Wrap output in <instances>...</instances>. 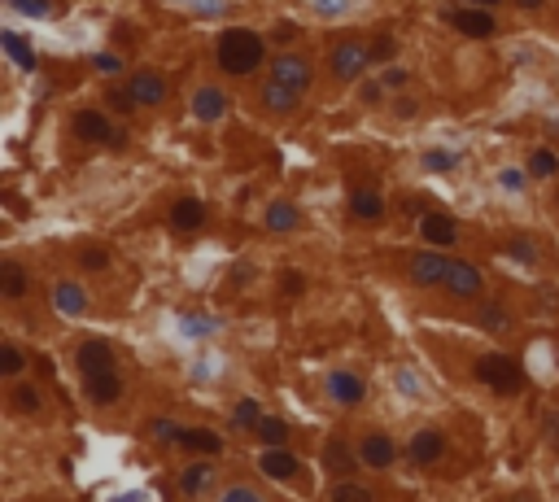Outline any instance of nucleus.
<instances>
[{
    "label": "nucleus",
    "mask_w": 559,
    "mask_h": 502,
    "mask_svg": "<svg viewBox=\"0 0 559 502\" xmlns=\"http://www.w3.org/2000/svg\"><path fill=\"white\" fill-rule=\"evenodd\" d=\"M214 61H219L223 75L245 79V75L262 70V61H267V44H262V36L245 31V27H228V31L219 36V44H214Z\"/></svg>",
    "instance_id": "f257e3e1"
},
{
    "label": "nucleus",
    "mask_w": 559,
    "mask_h": 502,
    "mask_svg": "<svg viewBox=\"0 0 559 502\" xmlns=\"http://www.w3.org/2000/svg\"><path fill=\"white\" fill-rule=\"evenodd\" d=\"M472 371H476V380H481V385H490V389H494V394H503V398H511V394H520V389H524V371H520V363L507 358V354H481Z\"/></svg>",
    "instance_id": "f03ea898"
},
{
    "label": "nucleus",
    "mask_w": 559,
    "mask_h": 502,
    "mask_svg": "<svg viewBox=\"0 0 559 502\" xmlns=\"http://www.w3.org/2000/svg\"><path fill=\"white\" fill-rule=\"evenodd\" d=\"M442 289L459 301H476L481 293H485V280H481V271H476L472 262L451 258V271H446V284H442Z\"/></svg>",
    "instance_id": "7ed1b4c3"
},
{
    "label": "nucleus",
    "mask_w": 559,
    "mask_h": 502,
    "mask_svg": "<svg viewBox=\"0 0 559 502\" xmlns=\"http://www.w3.org/2000/svg\"><path fill=\"white\" fill-rule=\"evenodd\" d=\"M70 131L84 140V145H114L118 140V131H114V123H109V114H101V109H79L75 118H70Z\"/></svg>",
    "instance_id": "20e7f679"
},
{
    "label": "nucleus",
    "mask_w": 559,
    "mask_h": 502,
    "mask_svg": "<svg viewBox=\"0 0 559 502\" xmlns=\"http://www.w3.org/2000/svg\"><path fill=\"white\" fill-rule=\"evenodd\" d=\"M271 79L284 84V88H293V92H306L310 79H315V70H310V61L298 57V52H280V57H271Z\"/></svg>",
    "instance_id": "39448f33"
},
{
    "label": "nucleus",
    "mask_w": 559,
    "mask_h": 502,
    "mask_svg": "<svg viewBox=\"0 0 559 502\" xmlns=\"http://www.w3.org/2000/svg\"><path fill=\"white\" fill-rule=\"evenodd\" d=\"M446 271H451V258H442V253H415L411 258V280L419 289H442Z\"/></svg>",
    "instance_id": "423d86ee"
},
{
    "label": "nucleus",
    "mask_w": 559,
    "mask_h": 502,
    "mask_svg": "<svg viewBox=\"0 0 559 502\" xmlns=\"http://www.w3.org/2000/svg\"><path fill=\"white\" fill-rule=\"evenodd\" d=\"M419 236L433 245V250H451L459 241V223L451 219V214H419Z\"/></svg>",
    "instance_id": "0eeeda50"
},
{
    "label": "nucleus",
    "mask_w": 559,
    "mask_h": 502,
    "mask_svg": "<svg viewBox=\"0 0 559 502\" xmlns=\"http://www.w3.org/2000/svg\"><path fill=\"white\" fill-rule=\"evenodd\" d=\"M358 458H363L367 467L385 472V467L398 458V446H394V437H389V433H367V437L358 442Z\"/></svg>",
    "instance_id": "6e6552de"
},
{
    "label": "nucleus",
    "mask_w": 559,
    "mask_h": 502,
    "mask_svg": "<svg viewBox=\"0 0 559 502\" xmlns=\"http://www.w3.org/2000/svg\"><path fill=\"white\" fill-rule=\"evenodd\" d=\"M127 92L136 97V105H162L171 88H166V75H157V70H136L132 84H127Z\"/></svg>",
    "instance_id": "1a4fd4ad"
},
{
    "label": "nucleus",
    "mask_w": 559,
    "mask_h": 502,
    "mask_svg": "<svg viewBox=\"0 0 559 502\" xmlns=\"http://www.w3.org/2000/svg\"><path fill=\"white\" fill-rule=\"evenodd\" d=\"M451 22H455V31L472 36V40H490V36L499 31V22H494V13H490V9H455V13H451Z\"/></svg>",
    "instance_id": "9d476101"
},
{
    "label": "nucleus",
    "mask_w": 559,
    "mask_h": 502,
    "mask_svg": "<svg viewBox=\"0 0 559 502\" xmlns=\"http://www.w3.org/2000/svg\"><path fill=\"white\" fill-rule=\"evenodd\" d=\"M407 454H411V463L428 467V463H437V458L446 454V437H442L437 428H419V433L407 442Z\"/></svg>",
    "instance_id": "9b49d317"
},
{
    "label": "nucleus",
    "mask_w": 559,
    "mask_h": 502,
    "mask_svg": "<svg viewBox=\"0 0 559 502\" xmlns=\"http://www.w3.org/2000/svg\"><path fill=\"white\" fill-rule=\"evenodd\" d=\"M75 363H79V371H84V380H88V376L114 371V350H109V341H84L79 354H75Z\"/></svg>",
    "instance_id": "f8f14e48"
},
{
    "label": "nucleus",
    "mask_w": 559,
    "mask_h": 502,
    "mask_svg": "<svg viewBox=\"0 0 559 502\" xmlns=\"http://www.w3.org/2000/svg\"><path fill=\"white\" fill-rule=\"evenodd\" d=\"M367 61H371V57H367L363 44H337V49H332V75H337L341 84H350V79L363 75Z\"/></svg>",
    "instance_id": "ddd939ff"
},
{
    "label": "nucleus",
    "mask_w": 559,
    "mask_h": 502,
    "mask_svg": "<svg viewBox=\"0 0 559 502\" xmlns=\"http://www.w3.org/2000/svg\"><path fill=\"white\" fill-rule=\"evenodd\" d=\"M328 394L341 402V406H358L363 394H367V385H363L358 371H332V376H328Z\"/></svg>",
    "instance_id": "4468645a"
},
{
    "label": "nucleus",
    "mask_w": 559,
    "mask_h": 502,
    "mask_svg": "<svg viewBox=\"0 0 559 502\" xmlns=\"http://www.w3.org/2000/svg\"><path fill=\"white\" fill-rule=\"evenodd\" d=\"M258 467H262V476H271V481H293V476L302 472L298 454H289V450H262Z\"/></svg>",
    "instance_id": "2eb2a0df"
},
{
    "label": "nucleus",
    "mask_w": 559,
    "mask_h": 502,
    "mask_svg": "<svg viewBox=\"0 0 559 502\" xmlns=\"http://www.w3.org/2000/svg\"><path fill=\"white\" fill-rule=\"evenodd\" d=\"M355 458L358 454L350 450L346 437H328V446H323V467H328L332 476H350V472H355Z\"/></svg>",
    "instance_id": "dca6fc26"
},
{
    "label": "nucleus",
    "mask_w": 559,
    "mask_h": 502,
    "mask_svg": "<svg viewBox=\"0 0 559 502\" xmlns=\"http://www.w3.org/2000/svg\"><path fill=\"white\" fill-rule=\"evenodd\" d=\"M214 476H219V472H214V463H210V458H202V463H188V467L180 472V490H184L188 498H197V494H205V490L214 485Z\"/></svg>",
    "instance_id": "f3484780"
},
{
    "label": "nucleus",
    "mask_w": 559,
    "mask_h": 502,
    "mask_svg": "<svg viewBox=\"0 0 559 502\" xmlns=\"http://www.w3.org/2000/svg\"><path fill=\"white\" fill-rule=\"evenodd\" d=\"M180 446L193 450V454H202V458H219V454H223V437H219L214 428H184Z\"/></svg>",
    "instance_id": "a211bd4d"
},
{
    "label": "nucleus",
    "mask_w": 559,
    "mask_h": 502,
    "mask_svg": "<svg viewBox=\"0 0 559 502\" xmlns=\"http://www.w3.org/2000/svg\"><path fill=\"white\" fill-rule=\"evenodd\" d=\"M205 223V205L197 197H180L175 201V210H171V227L175 232H197Z\"/></svg>",
    "instance_id": "6ab92c4d"
},
{
    "label": "nucleus",
    "mask_w": 559,
    "mask_h": 502,
    "mask_svg": "<svg viewBox=\"0 0 559 502\" xmlns=\"http://www.w3.org/2000/svg\"><path fill=\"white\" fill-rule=\"evenodd\" d=\"M52 306H57L61 315L79 319V315L88 310V293H84L79 284H70V280H57V289H52Z\"/></svg>",
    "instance_id": "aec40b11"
},
{
    "label": "nucleus",
    "mask_w": 559,
    "mask_h": 502,
    "mask_svg": "<svg viewBox=\"0 0 559 502\" xmlns=\"http://www.w3.org/2000/svg\"><path fill=\"white\" fill-rule=\"evenodd\" d=\"M350 214H355L358 223H376L385 214V197L376 188H355L350 193Z\"/></svg>",
    "instance_id": "412c9836"
},
{
    "label": "nucleus",
    "mask_w": 559,
    "mask_h": 502,
    "mask_svg": "<svg viewBox=\"0 0 559 502\" xmlns=\"http://www.w3.org/2000/svg\"><path fill=\"white\" fill-rule=\"evenodd\" d=\"M267 227L271 232H298L302 227V210L293 201H271L267 205Z\"/></svg>",
    "instance_id": "4be33fe9"
},
{
    "label": "nucleus",
    "mask_w": 559,
    "mask_h": 502,
    "mask_svg": "<svg viewBox=\"0 0 559 502\" xmlns=\"http://www.w3.org/2000/svg\"><path fill=\"white\" fill-rule=\"evenodd\" d=\"M298 100H302V92H293V88H284V84H276V79L262 88V105H267L271 114H293Z\"/></svg>",
    "instance_id": "5701e85b"
},
{
    "label": "nucleus",
    "mask_w": 559,
    "mask_h": 502,
    "mask_svg": "<svg viewBox=\"0 0 559 502\" xmlns=\"http://www.w3.org/2000/svg\"><path fill=\"white\" fill-rule=\"evenodd\" d=\"M193 114L205 118V123H214V118L228 114V97H223L219 88H197V97H193Z\"/></svg>",
    "instance_id": "b1692460"
},
{
    "label": "nucleus",
    "mask_w": 559,
    "mask_h": 502,
    "mask_svg": "<svg viewBox=\"0 0 559 502\" xmlns=\"http://www.w3.org/2000/svg\"><path fill=\"white\" fill-rule=\"evenodd\" d=\"M0 293L9 301H18L27 293V271H22V262H0Z\"/></svg>",
    "instance_id": "393cba45"
},
{
    "label": "nucleus",
    "mask_w": 559,
    "mask_h": 502,
    "mask_svg": "<svg viewBox=\"0 0 559 502\" xmlns=\"http://www.w3.org/2000/svg\"><path fill=\"white\" fill-rule=\"evenodd\" d=\"M118 394H123V380H118V371L88 376V398H92V402H114Z\"/></svg>",
    "instance_id": "a878e982"
},
{
    "label": "nucleus",
    "mask_w": 559,
    "mask_h": 502,
    "mask_svg": "<svg viewBox=\"0 0 559 502\" xmlns=\"http://www.w3.org/2000/svg\"><path fill=\"white\" fill-rule=\"evenodd\" d=\"M258 442H262L267 450H284V442H289V424L276 419V415H267V419L258 424Z\"/></svg>",
    "instance_id": "bb28decb"
},
{
    "label": "nucleus",
    "mask_w": 559,
    "mask_h": 502,
    "mask_svg": "<svg viewBox=\"0 0 559 502\" xmlns=\"http://www.w3.org/2000/svg\"><path fill=\"white\" fill-rule=\"evenodd\" d=\"M9 406L18 410V415H36L44 398H40V389L36 385H13V394H9Z\"/></svg>",
    "instance_id": "cd10ccee"
},
{
    "label": "nucleus",
    "mask_w": 559,
    "mask_h": 502,
    "mask_svg": "<svg viewBox=\"0 0 559 502\" xmlns=\"http://www.w3.org/2000/svg\"><path fill=\"white\" fill-rule=\"evenodd\" d=\"M0 44L13 52V61H18L22 70H36V52H31V44H27L18 31H4V36H0Z\"/></svg>",
    "instance_id": "c85d7f7f"
},
{
    "label": "nucleus",
    "mask_w": 559,
    "mask_h": 502,
    "mask_svg": "<svg viewBox=\"0 0 559 502\" xmlns=\"http://www.w3.org/2000/svg\"><path fill=\"white\" fill-rule=\"evenodd\" d=\"M262 419H267V415L258 410L254 398H241V402H236V410H232V424H236V428H245V433H258V424H262Z\"/></svg>",
    "instance_id": "c756f323"
},
{
    "label": "nucleus",
    "mask_w": 559,
    "mask_h": 502,
    "mask_svg": "<svg viewBox=\"0 0 559 502\" xmlns=\"http://www.w3.org/2000/svg\"><path fill=\"white\" fill-rule=\"evenodd\" d=\"M332 502H376V494L358 481H337L332 485Z\"/></svg>",
    "instance_id": "7c9ffc66"
},
{
    "label": "nucleus",
    "mask_w": 559,
    "mask_h": 502,
    "mask_svg": "<svg viewBox=\"0 0 559 502\" xmlns=\"http://www.w3.org/2000/svg\"><path fill=\"white\" fill-rule=\"evenodd\" d=\"M529 175H538V179L559 175V157L551 149H533V157H529Z\"/></svg>",
    "instance_id": "2f4dec72"
},
{
    "label": "nucleus",
    "mask_w": 559,
    "mask_h": 502,
    "mask_svg": "<svg viewBox=\"0 0 559 502\" xmlns=\"http://www.w3.org/2000/svg\"><path fill=\"white\" fill-rule=\"evenodd\" d=\"M27 371V358H22V350L18 346H0V376H22Z\"/></svg>",
    "instance_id": "473e14b6"
},
{
    "label": "nucleus",
    "mask_w": 559,
    "mask_h": 502,
    "mask_svg": "<svg viewBox=\"0 0 559 502\" xmlns=\"http://www.w3.org/2000/svg\"><path fill=\"white\" fill-rule=\"evenodd\" d=\"M153 437H157L162 446H171V442L180 446V437H184V428H180L175 419H153Z\"/></svg>",
    "instance_id": "72a5a7b5"
},
{
    "label": "nucleus",
    "mask_w": 559,
    "mask_h": 502,
    "mask_svg": "<svg viewBox=\"0 0 559 502\" xmlns=\"http://www.w3.org/2000/svg\"><path fill=\"white\" fill-rule=\"evenodd\" d=\"M79 267H84V271H105V267H109V253L97 250V245H84V250H79Z\"/></svg>",
    "instance_id": "f704fd0d"
},
{
    "label": "nucleus",
    "mask_w": 559,
    "mask_h": 502,
    "mask_svg": "<svg viewBox=\"0 0 559 502\" xmlns=\"http://www.w3.org/2000/svg\"><path fill=\"white\" fill-rule=\"evenodd\" d=\"M476 323H481V328H507L511 319H507V310H503V306H481Z\"/></svg>",
    "instance_id": "c9c22d12"
},
{
    "label": "nucleus",
    "mask_w": 559,
    "mask_h": 502,
    "mask_svg": "<svg viewBox=\"0 0 559 502\" xmlns=\"http://www.w3.org/2000/svg\"><path fill=\"white\" fill-rule=\"evenodd\" d=\"M109 109H114V114H132V109H136V97H132L127 88H109Z\"/></svg>",
    "instance_id": "e433bc0d"
},
{
    "label": "nucleus",
    "mask_w": 559,
    "mask_h": 502,
    "mask_svg": "<svg viewBox=\"0 0 559 502\" xmlns=\"http://www.w3.org/2000/svg\"><path fill=\"white\" fill-rule=\"evenodd\" d=\"M219 502H262V494H258V490H250V485H228Z\"/></svg>",
    "instance_id": "4c0bfd02"
},
{
    "label": "nucleus",
    "mask_w": 559,
    "mask_h": 502,
    "mask_svg": "<svg viewBox=\"0 0 559 502\" xmlns=\"http://www.w3.org/2000/svg\"><path fill=\"white\" fill-rule=\"evenodd\" d=\"M455 162H459V157H455V153H446V149H433V153H424V166H428V171H451Z\"/></svg>",
    "instance_id": "58836bf2"
},
{
    "label": "nucleus",
    "mask_w": 559,
    "mask_h": 502,
    "mask_svg": "<svg viewBox=\"0 0 559 502\" xmlns=\"http://www.w3.org/2000/svg\"><path fill=\"white\" fill-rule=\"evenodd\" d=\"M13 9H18V13H31V18H44L52 4L49 0H13Z\"/></svg>",
    "instance_id": "ea45409f"
},
{
    "label": "nucleus",
    "mask_w": 559,
    "mask_h": 502,
    "mask_svg": "<svg viewBox=\"0 0 559 502\" xmlns=\"http://www.w3.org/2000/svg\"><path fill=\"white\" fill-rule=\"evenodd\" d=\"M92 66H97L101 75H118V70H123V61H118L114 52H101V57H92Z\"/></svg>",
    "instance_id": "a19ab883"
},
{
    "label": "nucleus",
    "mask_w": 559,
    "mask_h": 502,
    "mask_svg": "<svg viewBox=\"0 0 559 502\" xmlns=\"http://www.w3.org/2000/svg\"><path fill=\"white\" fill-rule=\"evenodd\" d=\"M302 289H306V280L298 275V271H289V275H284V293H289V298H298Z\"/></svg>",
    "instance_id": "79ce46f5"
},
{
    "label": "nucleus",
    "mask_w": 559,
    "mask_h": 502,
    "mask_svg": "<svg viewBox=\"0 0 559 502\" xmlns=\"http://www.w3.org/2000/svg\"><path fill=\"white\" fill-rule=\"evenodd\" d=\"M385 84H389V88H407V70H398V66L385 70Z\"/></svg>",
    "instance_id": "37998d69"
},
{
    "label": "nucleus",
    "mask_w": 559,
    "mask_h": 502,
    "mask_svg": "<svg viewBox=\"0 0 559 502\" xmlns=\"http://www.w3.org/2000/svg\"><path fill=\"white\" fill-rule=\"evenodd\" d=\"M511 253H515V258H524V262H533V258H538L529 241H511Z\"/></svg>",
    "instance_id": "c03bdc74"
},
{
    "label": "nucleus",
    "mask_w": 559,
    "mask_h": 502,
    "mask_svg": "<svg viewBox=\"0 0 559 502\" xmlns=\"http://www.w3.org/2000/svg\"><path fill=\"white\" fill-rule=\"evenodd\" d=\"M389 52H394V40H380V44H376V49H371V61H385V57H389Z\"/></svg>",
    "instance_id": "a18cd8bd"
},
{
    "label": "nucleus",
    "mask_w": 559,
    "mask_h": 502,
    "mask_svg": "<svg viewBox=\"0 0 559 502\" xmlns=\"http://www.w3.org/2000/svg\"><path fill=\"white\" fill-rule=\"evenodd\" d=\"M503 184H507V188H520V184H524V175H520V171H507V175H503Z\"/></svg>",
    "instance_id": "49530a36"
},
{
    "label": "nucleus",
    "mask_w": 559,
    "mask_h": 502,
    "mask_svg": "<svg viewBox=\"0 0 559 502\" xmlns=\"http://www.w3.org/2000/svg\"><path fill=\"white\" fill-rule=\"evenodd\" d=\"M520 9H542V0H515Z\"/></svg>",
    "instance_id": "de8ad7c7"
},
{
    "label": "nucleus",
    "mask_w": 559,
    "mask_h": 502,
    "mask_svg": "<svg viewBox=\"0 0 559 502\" xmlns=\"http://www.w3.org/2000/svg\"><path fill=\"white\" fill-rule=\"evenodd\" d=\"M467 4H476V9H494L499 0H467Z\"/></svg>",
    "instance_id": "09e8293b"
}]
</instances>
